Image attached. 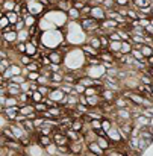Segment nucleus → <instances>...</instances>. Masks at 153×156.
Listing matches in <instances>:
<instances>
[{"label":"nucleus","mask_w":153,"mask_h":156,"mask_svg":"<svg viewBox=\"0 0 153 156\" xmlns=\"http://www.w3.org/2000/svg\"><path fill=\"white\" fill-rule=\"evenodd\" d=\"M79 24H80L82 30L85 34H88V35H97L96 32L100 30V21L96 20V18H93V17H84V18H80Z\"/></svg>","instance_id":"nucleus-1"},{"label":"nucleus","mask_w":153,"mask_h":156,"mask_svg":"<svg viewBox=\"0 0 153 156\" xmlns=\"http://www.w3.org/2000/svg\"><path fill=\"white\" fill-rule=\"evenodd\" d=\"M108 138L112 141V144L114 146H120L121 143L124 144V141H123V136H121V132H120V127H118V124H114L109 130H108Z\"/></svg>","instance_id":"nucleus-2"},{"label":"nucleus","mask_w":153,"mask_h":156,"mask_svg":"<svg viewBox=\"0 0 153 156\" xmlns=\"http://www.w3.org/2000/svg\"><path fill=\"white\" fill-rule=\"evenodd\" d=\"M46 5H43L40 0H30V2H27V9H29V12L30 14H34V15H41L44 11H46Z\"/></svg>","instance_id":"nucleus-3"},{"label":"nucleus","mask_w":153,"mask_h":156,"mask_svg":"<svg viewBox=\"0 0 153 156\" xmlns=\"http://www.w3.org/2000/svg\"><path fill=\"white\" fill-rule=\"evenodd\" d=\"M2 114L12 123L20 115V106H6V108H2Z\"/></svg>","instance_id":"nucleus-4"},{"label":"nucleus","mask_w":153,"mask_h":156,"mask_svg":"<svg viewBox=\"0 0 153 156\" xmlns=\"http://www.w3.org/2000/svg\"><path fill=\"white\" fill-rule=\"evenodd\" d=\"M24 152L27 153L29 156H44L46 155V150H44V147L43 146H40L37 141H34L27 149H24Z\"/></svg>","instance_id":"nucleus-5"},{"label":"nucleus","mask_w":153,"mask_h":156,"mask_svg":"<svg viewBox=\"0 0 153 156\" xmlns=\"http://www.w3.org/2000/svg\"><path fill=\"white\" fill-rule=\"evenodd\" d=\"M47 55H49V58H50V62L52 64H62L64 62V59H65V53H62L59 49H52V50H49L47 52Z\"/></svg>","instance_id":"nucleus-6"},{"label":"nucleus","mask_w":153,"mask_h":156,"mask_svg":"<svg viewBox=\"0 0 153 156\" xmlns=\"http://www.w3.org/2000/svg\"><path fill=\"white\" fill-rule=\"evenodd\" d=\"M90 17H93V18H96V20H99V21H103V20H106V9L103 8L102 5L93 6Z\"/></svg>","instance_id":"nucleus-7"},{"label":"nucleus","mask_w":153,"mask_h":156,"mask_svg":"<svg viewBox=\"0 0 153 156\" xmlns=\"http://www.w3.org/2000/svg\"><path fill=\"white\" fill-rule=\"evenodd\" d=\"M100 97L103 99V102H111V103H114L115 99L118 97V93H117V91H112V90H109V88H103L102 91H100Z\"/></svg>","instance_id":"nucleus-8"},{"label":"nucleus","mask_w":153,"mask_h":156,"mask_svg":"<svg viewBox=\"0 0 153 156\" xmlns=\"http://www.w3.org/2000/svg\"><path fill=\"white\" fill-rule=\"evenodd\" d=\"M2 40L8 44H17L18 43V32L15 29L9 30V32H5V34H2Z\"/></svg>","instance_id":"nucleus-9"},{"label":"nucleus","mask_w":153,"mask_h":156,"mask_svg":"<svg viewBox=\"0 0 153 156\" xmlns=\"http://www.w3.org/2000/svg\"><path fill=\"white\" fill-rule=\"evenodd\" d=\"M133 124H135V127H138V129H146V127L150 126V118H149L147 115L141 114V115H138L137 118H133Z\"/></svg>","instance_id":"nucleus-10"},{"label":"nucleus","mask_w":153,"mask_h":156,"mask_svg":"<svg viewBox=\"0 0 153 156\" xmlns=\"http://www.w3.org/2000/svg\"><path fill=\"white\" fill-rule=\"evenodd\" d=\"M87 152H90V153H94V155L106 156V152L103 150L100 146H99V143H97V141H91V143H87Z\"/></svg>","instance_id":"nucleus-11"},{"label":"nucleus","mask_w":153,"mask_h":156,"mask_svg":"<svg viewBox=\"0 0 153 156\" xmlns=\"http://www.w3.org/2000/svg\"><path fill=\"white\" fill-rule=\"evenodd\" d=\"M67 94L61 90V87H58V88H52V91H50V94L47 96V97H50L52 100H55L56 103H59L61 105V102L64 100V97H65Z\"/></svg>","instance_id":"nucleus-12"},{"label":"nucleus","mask_w":153,"mask_h":156,"mask_svg":"<svg viewBox=\"0 0 153 156\" xmlns=\"http://www.w3.org/2000/svg\"><path fill=\"white\" fill-rule=\"evenodd\" d=\"M17 3L18 2H15V0H2L0 2V9H2L3 14L5 12H9V11H15Z\"/></svg>","instance_id":"nucleus-13"},{"label":"nucleus","mask_w":153,"mask_h":156,"mask_svg":"<svg viewBox=\"0 0 153 156\" xmlns=\"http://www.w3.org/2000/svg\"><path fill=\"white\" fill-rule=\"evenodd\" d=\"M80 50L84 52V55H85V58H93V56H99L100 55V52L99 50H96L93 46H90L88 43H85L82 47H80Z\"/></svg>","instance_id":"nucleus-14"},{"label":"nucleus","mask_w":153,"mask_h":156,"mask_svg":"<svg viewBox=\"0 0 153 156\" xmlns=\"http://www.w3.org/2000/svg\"><path fill=\"white\" fill-rule=\"evenodd\" d=\"M87 43L90 44V46H93L96 50H99V52H102L103 47H102V41H100V37L99 35H90V38L87 40Z\"/></svg>","instance_id":"nucleus-15"},{"label":"nucleus","mask_w":153,"mask_h":156,"mask_svg":"<svg viewBox=\"0 0 153 156\" xmlns=\"http://www.w3.org/2000/svg\"><path fill=\"white\" fill-rule=\"evenodd\" d=\"M20 93H23V91H21V85H20V83H15V82H11V80H9V87H8V96H15V97H18V96H20Z\"/></svg>","instance_id":"nucleus-16"},{"label":"nucleus","mask_w":153,"mask_h":156,"mask_svg":"<svg viewBox=\"0 0 153 156\" xmlns=\"http://www.w3.org/2000/svg\"><path fill=\"white\" fill-rule=\"evenodd\" d=\"M37 135H38V133H37ZM37 143L46 149L47 146H50L52 143H55V141H53V135H38V136H37Z\"/></svg>","instance_id":"nucleus-17"},{"label":"nucleus","mask_w":153,"mask_h":156,"mask_svg":"<svg viewBox=\"0 0 153 156\" xmlns=\"http://www.w3.org/2000/svg\"><path fill=\"white\" fill-rule=\"evenodd\" d=\"M67 17H68V20H73V21H80V18H82V12H80V9H77V8H70L68 9V12H67Z\"/></svg>","instance_id":"nucleus-18"},{"label":"nucleus","mask_w":153,"mask_h":156,"mask_svg":"<svg viewBox=\"0 0 153 156\" xmlns=\"http://www.w3.org/2000/svg\"><path fill=\"white\" fill-rule=\"evenodd\" d=\"M102 102H103V99L100 97V94L88 97V106H90V109H93V108H100Z\"/></svg>","instance_id":"nucleus-19"},{"label":"nucleus","mask_w":153,"mask_h":156,"mask_svg":"<svg viewBox=\"0 0 153 156\" xmlns=\"http://www.w3.org/2000/svg\"><path fill=\"white\" fill-rule=\"evenodd\" d=\"M3 14V12H2ZM6 14V17H8V20H9V23L12 24V26H15L17 23H18V20L21 18V15L17 12V11H9V12H5Z\"/></svg>","instance_id":"nucleus-20"},{"label":"nucleus","mask_w":153,"mask_h":156,"mask_svg":"<svg viewBox=\"0 0 153 156\" xmlns=\"http://www.w3.org/2000/svg\"><path fill=\"white\" fill-rule=\"evenodd\" d=\"M126 144H127V146H129L130 149H133V150H138V152H140V136L130 135Z\"/></svg>","instance_id":"nucleus-21"},{"label":"nucleus","mask_w":153,"mask_h":156,"mask_svg":"<svg viewBox=\"0 0 153 156\" xmlns=\"http://www.w3.org/2000/svg\"><path fill=\"white\" fill-rule=\"evenodd\" d=\"M24 23H26V27L29 29V27H32V26H35V24H38V20H37V15H34V14H27L26 17H24Z\"/></svg>","instance_id":"nucleus-22"},{"label":"nucleus","mask_w":153,"mask_h":156,"mask_svg":"<svg viewBox=\"0 0 153 156\" xmlns=\"http://www.w3.org/2000/svg\"><path fill=\"white\" fill-rule=\"evenodd\" d=\"M32 61H34V58H32V56H29L27 53H23V55H18V61H17V62H18L20 65L26 67V65H29Z\"/></svg>","instance_id":"nucleus-23"},{"label":"nucleus","mask_w":153,"mask_h":156,"mask_svg":"<svg viewBox=\"0 0 153 156\" xmlns=\"http://www.w3.org/2000/svg\"><path fill=\"white\" fill-rule=\"evenodd\" d=\"M32 112H35V106L34 103H26V105H21L20 106V114H23V115H29V114H32Z\"/></svg>","instance_id":"nucleus-24"},{"label":"nucleus","mask_w":153,"mask_h":156,"mask_svg":"<svg viewBox=\"0 0 153 156\" xmlns=\"http://www.w3.org/2000/svg\"><path fill=\"white\" fill-rule=\"evenodd\" d=\"M46 155H50V156H58L59 155V146L56 143H52L50 146H47L46 149Z\"/></svg>","instance_id":"nucleus-25"},{"label":"nucleus","mask_w":153,"mask_h":156,"mask_svg":"<svg viewBox=\"0 0 153 156\" xmlns=\"http://www.w3.org/2000/svg\"><path fill=\"white\" fill-rule=\"evenodd\" d=\"M132 50H133L132 41H121V53L123 55H130Z\"/></svg>","instance_id":"nucleus-26"},{"label":"nucleus","mask_w":153,"mask_h":156,"mask_svg":"<svg viewBox=\"0 0 153 156\" xmlns=\"http://www.w3.org/2000/svg\"><path fill=\"white\" fill-rule=\"evenodd\" d=\"M132 6H135L137 9L146 8V6H152V0H132Z\"/></svg>","instance_id":"nucleus-27"},{"label":"nucleus","mask_w":153,"mask_h":156,"mask_svg":"<svg viewBox=\"0 0 153 156\" xmlns=\"http://www.w3.org/2000/svg\"><path fill=\"white\" fill-rule=\"evenodd\" d=\"M30 40V34H29V29H23L18 32V41L20 43H27Z\"/></svg>","instance_id":"nucleus-28"},{"label":"nucleus","mask_w":153,"mask_h":156,"mask_svg":"<svg viewBox=\"0 0 153 156\" xmlns=\"http://www.w3.org/2000/svg\"><path fill=\"white\" fill-rule=\"evenodd\" d=\"M137 61H147V58L144 56V53L141 52V49H138V47H133V50H132V53H130Z\"/></svg>","instance_id":"nucleus-29"},{"label":"nucleus","mask_w":153,"mask_h":156,"mask_svg":"<svg viewBox=\"0 0 153 156\" xmlns=\"http://www.w3.org/2000/svg\"><path fill=\"white\" fill-rule=\"evenodd\" d=\"M11 64H12V59H9V58L8 59H0V73L3 74L11 67Z\"/></svg>","instance_id":"nucleus-30"},{"label":"nucleus","mask_w":153,"mask_h":156,"mask_svg":"<svg viewBox=\"0 0 153 156\" xmlns=\"http://www.w3.org/2000/svg\"><path fill=\"white\" fill-rule=\"evenodd\" d=\"M32 103H40V102H44V96L40 93V91H32Z\"/></svg>","instance_id":"nucleus-31"},{"label":"nucleus","mask_w":153,"mask_h":156,"mask_svg":"<svg viewBox=\"0 0 153 156\" xmlns=\"http://www.w3.org/2000/svg\"><path fill=\"white\" fill-rule=\"evenodd\" d=\"M109 50H111L112 53L121 52V41H111V44H109Z\"/></svg>","instance_id":"nucleus-32"},{"label":"nucleus","mask_w":153,"mask_h":156,"mask_svg":"<svg viewBox=\"0 0 153 156\" xmlns=\"http://www.w3.org/2000/svg\"><path fill=\"white\" fill-rule=\"evenodd\" d=\"M35 106V111L38 112V114H44L47 109H49V106L46 105V102H40V103H34Z\"/></svg>","instance_id":"nucleus-33"},{"label":"nucleus","mask_w":153,"mask_h":156,"mask_svg":"<svg viewBox=\"0 0 153 156\" xmlns=\"http://www.w3.org/2000/svg\"><path fill=\"white\" fill-rule=\"evenodd\" d=\"M106 156H126L123 150H118V146H115L114 149H111L109 152H106Z\"/></svg>","instance_id":"nucleus-34"},{"label":"nucleus","mask_w":153,"mask_h":156,"mask_svg":"<svg viewBox=\"0 0 153 156\" xmlns=\"http://www.w3.org/2000/svg\"><path fill=\"white\" fill-rule=\"evenodd\" d=\"M9 80H11V82H15V83H20V85H21L23 82H26V80H27V77H26L24 74H15V76H12Z\"/></svg>","instance_id":"nucleus-35"},{"label":"nucleus","mask_w":153,"mask_h":156,"mask_svg":"<svg viewBox=\"0 0 153 156\" xmlns=\"http://www.w3.org/2000/svg\"><path fill=\"white\" fill-rule=\"evenodd\" d=\"M90 126H91L93 130L102 129V118H94V120H91V121H90Z\"/></svg>","instance_id":"nucleus-36"},{"label":"nucleus","mask_w":153,"mask_h":156,"mask_svg":"<svg viewBox=\"0 0 153 156\" xmlns=\"http://www.w3.org/2000/svg\"><path fill=\"white\" fill-rule=\"evenodd\" d=\"M102 6L105 9H117V2L115 0H103Z\"/></svg>","instance_id":"nucleus-37"},{"label":"nucleus","mask_w":153,"mask_h":156,"mask_svg":"<svg viewBox=\"0 0 153 156\" xmlns=\"http://www.w3.org/2000/svg\"><path fill=\"white\" fill-rule=\"evenodd\" d=\"M40 76H41V71H29L27 80H30V82H38Z\"/></svg>","instance_id":"nucleus-38"},{"label":"nucleus","mask_w":153,"mask_h":156,"mask_svg":"<svg viewBox=\"0 0 153 156\" xmlns=\"http://www.w3.org/2000/svg\"><path fill=\"white\" fill-rule=\"evenodd\" d=\"M38 91L44 96V97H47L49 94H50V91H52V87L50 85H40L38 87Z\"/></svg>","instance_id":"nucleus-39"},{"label":"nucleus","mask_w":153,"mask_h":156,"mask_svg":"<svg viewBox=\"0 0 153 156\" xmlns=\"http://www.w3.org/2000/svg\"><path fill=\"white\" fill-rule=\"evenodd\" d=\"M9 24H11V23H9L6 14H2V15H0V29H5V27H8Z\"/></svg>","instance_id":"nucleus-40"},{"label":"nucleus","mask_w":153,"mask_h":156,"mask_svg":"<svg viewBox=\"0 0 153 156\" xmlns=\"http://www.w3.org/2000/svg\"><path fill=\"white\" fill-rule=\"evenodd\" d=\"M44 123H46V118H44L41 114H40V115H38L35 120H34V124H35V127H37V129H38V127H41Z\"/></svg>","instance_id":"nucleus-41"},{"label":"nucleus","mask_w":153,"mask_h":156,"mask_svg":"<svg viewBox=\"0 0 153 156\" xmlns=\"http://www.w3.org/2000/svg\"><path fill=\"white\" fill-rule=\"evenodd\" d=\"M14 29H15L17 32H20V30H23V29H27V27H26V23H24V18H20L18 23L14 26Z\"/></svg>","instance_id":"nucleus-42"},{"label":"nucleus","mask_w":153,"mask_h":156,"mask_svg":"<svg viewBox=\"0 0 153 156\" xmlns=\"http://www.w3.org/2000/svg\"><path fill=\"white\" fill-rule=\"evenodd\" d=\"M74 90H76V93H77V94H85L87 87H84L82 83H79V82H77V83L74 85Z\"/></svg>","instance_id":"nucleus-43"},{"label":"nucleus","mask_w":153,"mask_h":156,"mask_svg":"<svg viewBox=\"0 0 153 156\" xmlns=\"http://www.w3.org/2000/svg\"><path fill=\"white\" fill-rule=\"evenodd\" d=\"M21 91H23V93L30 91V80H26V82H23V83H21Z\"/></svg>","instance_id":"nucleus-44"},{"label":"nucleus","mask_w":153,"mask_h":156,"mask_svg":"<svg viewBox=\"0 0 153 156\" xmlns=\"http://www.w3.org/2000/svg\"><path fill=\"white\" fill-rule=\"evenodd\" d=\"M49 68H50L52 73H58V71H62V68H61V65H59V64H50V65H49Z\"/></svg>","instance_id":"nucleus-45"},{"label":"nucleus","mask_w":153,"mask_h":156,"mask_svg":"<svg viewBox=\"0 0 153 156\" xmlns=\"http://www.w3.org/2000/svg\"><path fill=\"white\" fill-rule=\"evenodd\" d=\"M150 24V17H146V18H140V26L143 27H147Z\"/></svg>","instance_id":"nucleus-46"},{"label":"nucleus","mask_w":153,"mask_h":156,"mask_svg":"<svg viewBox=\"0 0 153 156\" xmlns=\"http://www.w3.org/2000/svg\"><path fill=\"white\" fill-rule=\"evenodd\" d=\"M117 2V6H130L132 5V0H115Z\"/></svg>","instance_id":"nucleus-47"},{"label":"nucleus","mask_w":153,"mask_h":156,"mask_svg":"<svg viewBox=\"0 0 153 156\" xmlns=\"http://www.w3.org/2000/svg\"><path fill=\"white\" fill-rule=\"evenodd\" d=\"M79 102L82 105H88V97L85 94H79Z\"/></svg>","instance_id":"nucleus-48"},{"label":"nucleus","mask_w":153,"mask_h":156,"mask_svg":"<svg viewBox=\"0 0 153 156\" xmlns=\"http://www.w3.org/2000/svg\"><path fill=\"white\" fill-rule=\"evenodd\" d=\"M146 34H147V35H150V37H153V24L152 23L146 27Z\"/></svg>","instance_id":"nucleus-49"},{"label":"nucleus","mask_w":153,"mask_h":156,"mask_svg":"<svg viewBox=\"0 0 153 156\" xmlns=\"http://www.w3.org/2000/svg\"><path fill=\"white\" fill-rule=\"evenodd\" d=\"M147 64H149V67H152V68H153V55L147 58Z\"/></svg>","instance_id":"nucleus-50"},{"label":"nucleus","mask_w":153,"mask_h":156,"mask_svg":"<svg viewBox=\"0 0 153 156\" xmlns=\"http://www.w3.org/2000/svg\"><path fill=\"white\" fill-rule=\"evenodd\" d=\"M84 156H100V155H94V153H90V152H87Z\"/></svg>","instance_id":"nucleus-51"},{"label":"nucleus","mask_w":153,"mask_h":156,"mask_svg":"<svg viewBox=\"0 0 153 156\" xmlns=\"http://www.w3.org/2000/svg\"><path fill=\"white\" fill-rule=\"evenodd\" d=\"M150 23H152V24H153V17H150Z\"/></svg>","instance_id":"nucleus-52"},{"label":"nucleus","mask_w":153,"mask_h":156,"mask_svg":"<svg viewBox=\"0 0 153 156\" xmlns=\"http://www.w3.org/2000/svg\"><path fill=\"white\" fill-rule=\"evenodd\" d=\"M44 156H50V155H44Z\"/></svg>","instance_id":"nucleus-53"},{"label":"nucleus","mask_w":153,"mask_h":156,"mask_svg":"<svg viewBox=\"0 0 153 156\" xmlns=\"http://www.w3.org/2000/svg\"><path fill=\"white\" fill-rule=\"evenodd\" d=\"M26 2H30V0H26Z\"/></svg>","instance_id":"nucleus-54"},{"label":"nucleus","mask_w":153,"mask_h":156,"mask_svg":"<svg viewBox=\"0 0 153 156\" xmlns=\"http://www.w3.org/2000/svg\"><path fill=\"white\" fill-rule=\"evenodd\" d=\"M15 2H20V0H15Z\"/></svg>","instance_id":"nucleus-55"}]
</instances>
